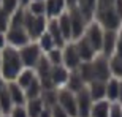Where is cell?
Wrapping results in <instances>:
<instances>
[{
  "label": "cell",
  "mask_w": 122,
  "mask_h": 117,
  "mask_svg": "<svg viewBox=\"0 0 122 117\" xmlns=\"http://www.w3.org/2000/svg\"><path fill=\"white\" fill-rule=\"evenodd\" d=\"M0 67H2V78L3 79H8V81L16 79L21 73V68H22V60H21L19 52L14 51L13 48H6L2 55Z\"/></svg>",
  "instance_id": "cell-1"
},
{
  "label": "cell",
  "mask_w": 122,
  "mask_h": 117,
  "mask_svg": "<svg viewBox=\"0 0 122 117\" xmlns=\"http://www.w3.org/2000/svg\"><path fill=\"white\" fill-rule=\"evenodd\" d=\"M45 24L46 21L43 16H33L32 13H24V27H27V32L32 38L43 35Z\"/></svg>",
  "instance_id": "cell-2"
},
{
  "label": "cell",
  "mask_w": 122,
  "mask_h": 117,
  "mask_svg": "<svg viewBox=\"0 0 122 117\" xmlns=\"http://www.w3.org/2000/svg\"><path fill=\"white\" fill-rule=\"evenodd\" d=\"M59 106L68 114V117H78V104L76 100L73 98L71 92L62 90L59 93Z\"/></svg>",
  "instance_id": "cell-3"
},
{
  "label": "cell",
  "mask_w": 122,
  "mask_h": 117,
  "mask_svg": "<svg viewBox=\"0 0 122 117\" xmlns=\"http://www.w3.org/2000/svg\"><path fill=\"white\" fill-rule=\"evenodd\" d=\"M19 55H21V60H22V63L25 67H35L38 58H40V49H38L36 44H30V46L22 48Z\"/></svg>",
  "instance_id": "cell-4"
},
{
  "label": "cell",
  "mask_w": 122,
  "mask_h": 117,
  "mask_svg": "<svg viewBox=\"0 0 122 117\" xmlns=\"http://www.w3.org/2000/svg\"><path fill=\"white\" fill-rule=\"evenodd\" d=\"M76 104H78V117H89L91 116V108H92L91 106V93L86 89L79 90Z\"/></svg>",
  "instance_id": "cell-5"
},
{
  "label": "cell",
  "mask_w": 122,
  "mask_h": 117,
  "mask_svg": "<svg viewBox=\"0 0 122 117\" xmlns=\"http://www.w3.org/2000/svg\"><path fill=\"white\" fill-rule=\"evenodd\" d=\"M38 73H40V78H41V82L45 89L49 90L52 87V79H51V67H49V62L46 58H40V65H38Z\"/></svg>",
  "instance_id": "cell-6"
},
{
  "label": "cell",
  "mask_w": 122,
  "mask_h": 117,
  "mask_svg": "<svg viewBox=\"0 0 122 117\" xmlns=\"http://www.w3.org/2000/svg\"><path fill=\"white\" fill-rule=\"evenodd\" d=\"M8 41L14 46H25L29 41V35L25 33L24 29H10Z\"/></svg>",
  "instance_id": "cell-7"
},
{
  "label": "cell",
  "mask_w": 122,
  "mask_h": 117,
  "mask_svg": "<svg viewBox=\"0 0 122 117\" xmlns=\"http://www.w3.org/2000/svg\"><path fill=\"white\" fill-rule=\"evenodd\" d=\"M70 22H71V35L75 38H79L82 33V29H84V21H82V16L79 11H73L70 14Z\"/></svg>",
  "instance_id": "cell-8"
},
{
  "label": "cell",
  "mask_w": 122,
  "mask_h": 117,
  "mask_svg": "<svg viewBox=\"0 0 122 117\" xmlns=\"http://www.w3.org/2000/svg\"><path fill=\"white\" fill-rule=\"evenodd\" d=\"M94 67V76H97L100 81H106L109 78V70H108V63L103 58H98L97 62L92 65Z\"/></svg>",
  "instance_id": "cell-9"
},
{
  "label": "cell",
  "mask_w": 122,
  "mask_h": 117,
  "mask_svg": "<svg viewBox=\"0 0 122 117\" xmlns=\"http://www.w3.org/2000/svg\"><path fill=\"white\" fill-rule=\"evenodd\" d=\"M87 41L91 43V46L94 48V49H98V48H102V44H103V36H102V32H100V29H98V25H97V24L91 27Z\"/></svg>",
  "instance_id": "cell-10"
},
{
  "label": "cell",
  "mask_w": 122,
  "mask_h": 117,
  "mask_svg": "<svg viewBox=\"0 0 122 117\" xmlns=\"http://www.w3.org/2000/svg\"><path fill=\"white\" fill-rule=\"evenodd\" d=\"M63 60H65L68 68H76L78 63H79V54H78V51L73 46L67 48L65 49V55H63Z\"/></svg>",
  "instance_id": "cell-11"
},
{
  "label": "cell",
  "mask_w": 122,
  "mask_h": 117,
  "mask_svg": "<svg viewBox=\"0 0 122 117\" xmlns=\"http://www.w3.org/2000/svg\"><path fill=\"white\" fill-rule=\"evenodd\" d=\"M92 117H109V104L106 101H98L91 108Z\"/></svg>",
  "instance_id": "cell-12"
},
{
  "label": "cell",
  "mask_w": 122,
  "mask_h": 117,
  "mask_svg": "<svg viewBox=\"0 0 122 117\" xmlns=\"http://www.w3.org/2000/svg\"><path fill=\"white\" fill-rule=\"evenodd\" d=\"M8 92H10V98H11V101H13L16 106H22L25 97H24L22 90L19 89V86H16V84H10L8 86Z\"/></svg>",
  "instance_id": "cell-13"
},
{
  "label": "cell",
  "mask_w": 122,
  "mask_h": 117,
  "mask_svg": "<svg viewBox=\"0 0 122 117\" xmlns=\"http://www.w3.org/2000/svg\"><path fill=\"white\" fill-rule=\"evenodd\" d=\"M25 111H27V116L29 117H38L41 112H43V101L38 100V98L30 100Z\"/></svg>",
  "instance_id": "cell-14"
},
{
  "label": "cell",
  "mask_w": 122,
  "mask_h": 117,
  "mask_svg": "<svg viewBox=\"0 0 122 117\" xmlns=\"http://www.w3.org/2000/svg\"><path fill=\"white\" fill-rule=\"evenodd\" d=\"M78 54H79V57L91 60L92 55H94V48L91 46V43L87 40H81L78 43Z\"/></svg>",
  "instance_id": "cell-15"
},
{
  "label": "cell",
  "mask_w": 122,
  "mask_h": 117,
  "mask_svg": "<svg viewBox=\"0 0 122 117\" xmlns=\"http://www.w3.org/2000/svg\"><path fill=\"white\" fill-rule=\"evenodd\" d=\"M11 109H13V101L10 98V92H8V87L5 90L0 92V111L2 112H11Z\"/></svg>",
  "instance_id": "cell-16"
},
{
  "label": "cell",
  "mask_w": 122,
  "mask_h": 117,
  "mask_svg": "<svg viewBox=\"0 0 122 117\" xmlns=\"http://www.w3.org/2000/svg\"><path fill=\"white\" fill-rule=\"evenodd\" d=\"M67 71L63 70L62 67L56 65L54 68H51V79H52V84H62V82L67 81Z\"/></svg>",
  "instance_id": "cell-17"
},
{
  "label": "cell",
  "mask_w": 122,
  "mask_h": 117,
  "mask_svg": "<svg viewBox=\"0 0 122 117\" xmlns=\"http://www.w3.org/2000/svg\"><path fill=\"white\" fill-rule=\"evenodd\" d=\"M49 35H51L52 41H54V43H56L57 46H62V44H63V36H62V32H60L59 24L56 22V21H52V22L49 24Z\"/></svg>",
  "instance_id": "cell-18"
},
{
  "label": "cell",
  "mask_w": 122,
  "mask_h": 117,
  "mask_svg": "<svg viewBox=\"0 0 122 117\" xmlns=\"http://www.w3.org/2000/svg\"><path fill=\"white\" fill-rule=\"evenodd\" d=\"M102 21L108 29H116L119 24V14H116L114 11H106L102 14Z\"/></svg>",
  "instance_id": "cell-19"
},
{
  "label": "cell",
  "mask_w": 122,
  "mask_h": 117,
  "mask_svg": "<svg viewBox=\"0 0 122 117\" xmlns=\"http://www.w3.org/2000/svg\"><path fill=\"white\" fill-rule=\"evenodd\" d=\"M59 29L62 32V36L63 38H70L71 35V22H70V16L68 14H63L59 21Z\"/></svg>",
  "instance_id": "cell-20"
},
{
  "label": "cell",
  "mask_w": 122,
  "mask_h": 117,
  "mask_svg": "<svg viewBox=\"0 0 122 117\" xmlns=\"http://www.w3.org/2000/svg\"><path fill=\"white\" fill-rule=\"evenodd\" d=\"M63 8V0H48L46 2V11L49 16L59 14Z\"/></svg>",
  "instance_id": "cell-21"
},
{
  "label": "cell",
  "mask_w": 122,
  "mask_h": 117,
  "mask_svg": "<svg viewBox=\"0 0 122 117\" xmlns=\"http://www.w3.org/2000/svg\"><path fill=\"white\" fill-rule=\"evenodd\" d=\"M33 79H35L33 73H32L30 70H25V71L19 73V76H18V84H19V87H25V89H27V87L32 84V81H33Z\"/></svg>",
  "instance_id": "cell-22"
},
{
  "label": "cell",
  "mask_w": 122,
  "mask_h": 117,
  "mask_svg": "<svg viewBox=\"0 0 122 117\" xmlns=\"http://www.w3.org/2000/svg\"><path fill=\"white\" fill-rule=\"evenodd\" d=\"M114 40H116V36H114L113 32H106V33H105L103 48H105V52H106V54H111V51H113V48H114Z\"/></svg>",
  "instance_id": "cell-23"
},
{
  "label": "cell",
  "mask_w": 122,
  "mask_h": 117,
  "mask_svg": "<svg viewBox=\"0 0 122 117\" xmlns=\"http://www.w3.org/2000/svg\"><path fill=\"white\" fill-rule=\"evenodd\" d=\"M106 93V89L102 82H94L92 84V92H91V98L94 100H100L103 95Z\"/></svg>",
  "instance_id": "cell-24"
},
{
  "label": "cell",
  "mask_w": 122,
  "mask_h": 117,
  "mask_svg": "<svg viewBox=\"0 0 122 117\" xmlns=\"http://www.w3.org/2000/svg\"><path fill=\"white\" fill-rule=\"evenodd\" d=\"M81 11L84 14V18H91L92 16V11H94V6H95V0H81Z\"/></svg>",
  "instance_id": "cell-25"
},
{
  "label": "cell",
  "mask_w": 122,
  "mask_h": 117,
  "mask_svg": "<svg viewBox=\"0 0 122 117\" xmlns=\"http://www.w3.org/2000/svg\"><path fill=\"white\" fill-rule=\"evenodd\" d=\"M45 10H46L45 2H40V0L32 2V5H30V13L33 14V16H43V14H45Z\"/></svg>",
  "instance_id": "cell-26"
},
{
  "label": "cell",
  "mask_w": 122,
  "mask_h": 117,
  "mask_svg": "<svg viewBox=\"0 0 122 117\" xmlns=\"http://www.w3.org/2000/svg\"><path fill=\"white\" fill-rule=\"evenodd\" d=\"M106 93H108V98L116 100L119 97V82L117 81H109L108 87H106Z\"/></svg>",
  "instance_id": "cell-27"
},
{
  "label": "cell",
  "mask_w": 122,
  "mask_h": 117,
  "mask_svg": "<svg viewBox=\"0 0 122 117\" xmlns=\"http://www.w3.org/2000/svg\"><path fill=\"white\" fill-rule=\"evenodd\" d=\"M40 90H41V87H40V82L36 81V79H33V81H32V84L27 87V97H29L30 100L36 98V97L40 95Z\"/></svg>",
  "instance_id": "cell-28"
},
{
  "label": "cell",
  "mask_w": 122,
  "mask_h": 117,
  "mask_svg": "<svg viewBox=\"0 0 122 117\" xmlns=\"http://www.w3.org/2000/svg\"><path fill=\"white\" fill-rule=\"evenodd\" d=\"M2 2V11H5V13L10 16V13H13L14 10H16V6H18V0H0Z\"/></svg>",
  "instance_id": "cell-29"
},
{
  "label": "cell",
  "mask_w": 122,
  "mask_h": 117,
  "mask_svg": "<svg viewBox=\"0 0 122 117\" xmlns=\"http://www.w3.org/2000/svg\"><path fill=\"white\" fill-rule=\"evenodd\" d=\"M81 79H84V81H91L94 76V67H92L91 63H86V65H82L81 68Z\"/></svg>",
  "instance_id": "cell-30"
},
{
  "label": "cell",
  "mask_w": 122,
  "mask_h": 117,
  "mask_svg": "<svg viewBox=\"0 0 122 117\" xmlns=\"http://www.w3.org/2000/svg\"><path fill=\"white\" fill-rule=\"evenodd\" d=\"M22 25H24V11L19 10V11H16L13 21H11V29H21Z\"/></svg>",
  "instance_id": "cell-31"
},
{
  "label": "cell",
  "mask_w": 122,
  "mask_h": 117,
  "mask_svg": "<svg viewBox=\"0 0 122 117\" xmlns=\"http://www.w3.org/2000/svg\"><path fill=\"white\" fill-rule=\"evenodd\" d=\"M81 89H82V79L78 74H71V78H70V90L79 92Z\"/></svg>",
  "instance_id": "cell-32"
},
{
  "label": "cell",
  "mask_w": 122,
  "mask_h": 117,
  "mask_svg": "<svg viewBox=\"0 0 122 117\" xmlns=\"http://www.w3.org/2000/svg\"><path fill=\"white\" fill-rule=\"evenodd\" d=\"M43 100H45V103L48 104V106H56L57 104V95L52 92V90H46L45 92V97H43Z\"/></svg>",
  "instance_id": "cell-33"
},
{
  "label": "cell",
  "mask_w": 122,
  "mask_h": 117,
  "mask_svg": "<svg viewBox=\"0 0 122 117\" xmlns=\"http://www.w3.org/2000/svg\"><path fill=\"white\" fill-rule=\"evenodd\" d=\"M40 44L43 49L46 51H52V44H54V41H52V38H51L49 33H45V35H41V41Z\"/></svg>",
  "instance_id": "cell-34"
},
{
  "label": "cell",
  "mask_w": 122,
  "mask_h": 117,
  "mask_svg": "<svg viewBox=\"0 0 122 117\" xmlns=\"http://www.w3.org/2000/svg\"><path fill=\"white\" fill-rule=\"evenodd\" d=\"M111 67H113V71L117 74V76H122V58L116 57L113 58V62H111Z\"/></svg>",
  "instance_id": "cell-35"
},
{
  "label": "cell",
  "mask_w": 122,
  "mask_h": 117,
  "mask_svg": "<svg viewBox=\"0 0 122 117\" xmlns=\"http://www.w3.org/2000/svg\"><path fill=\"white\" fill-rule=\"evenodd\" d=\"M51 116H52V117H68V114L60 108L59 104H56V106L51 108Z\"/></svg>",
  "instance_id": "cell-36"
},
{
  "label": "cell",
  "mask_w": 122,
  "mask_h": 117,
  "mask_svg": "<svg viewBox=\"0 0 122 117\" xmlns=\"http://www.w3.org/2000/svg\"><path fill=\"white\" fill-rule=\"evenodd\" d=\"M8 29V14L0 10V32H5Z\"/></svg>",
  "instance_id": "cell-37"
},
{
  "label": "cell",
  "mask_w": 122,
  "mask_h": 117,
  "mask_svg": "<svg viewBox=\"0 0 122 117\" xmlns=\"http://www.w3.org/2000/svg\"><path fill=\"white\" fill-rule=\"evenodd\" d=\"M11 117H29V116H27V111L22 106H16V108L11 109Z\"/></svg>",
  "instance_id": "cell-38"
},
{
  "label": "cell",
  "mask_w": 122,
  "mask_h": 117,
  "mask_svg": "<svg viewBox=\"0 0 122 117\" xmlns=\"http://www.w3.org/2000/svg\"><path fill=\"white\" fill-rule=\"evenodd\" d=\"M49 60L54 65H60V62H62V55H60L59 51H49Z\"/></svg>",
  "instance_id": "cell-39"
},
{
  "label": "cell",
  "mask_w": 122,
  "mask_h": 117,
  "mask_svg": "<svg viewBox=\"0 0 122 117\" xmlns=\"http://www.w3.org/2000/svg\"><path fill=\"white\" fill-rule=\"evenodd\" d=\"M109 117H122V109L119 104H114L109 108Z\"/></svg>",
  "instance_id": "cell-40"
},
{
  "label": "cell",
  "mask_w": 122,
  "mask_h": 117,
  "mask_svg": "<svg viewBox=\"0 0 122 117\" xmlns=\"http://www.w3.org/2000/svg\"><path fill=\"white\" fill-rule=\"evenodd\" d=\"M111 2H113V0H100V3H98L100 10H106L109 5H111Z\"/></svg>",
  "instance_id": "cell-41"
},
{
  "label": "cell",
  "mask_w": 122,
  "mask_h": 117,
  "mask_svg": "<svg viewBox=\"0 0 122 117\" xmlns=\"http://www.w3.org/2000/svg\"><path fill=\"white\" fill-rule=\"evenodd\" d=\"M117 54H119V58H122V35H121V40H119V46H117Z\"/></svg>",
  "instance_id": "cell-42"
},
{
  "label": "cell",
  "mask_w": 122,
  "mask_h": 117,
  "mask_svg": "<svg viewBox=\"0 0 122 117\" xmlns=\"http://www.w3.org/2000/svg\"><path fill=\"white\" fill-rule=\"evenodd\" d=\"M38 117H52V116H51V111H48V109H45V111H43V112H41V114H40Z\"/></svg>",
  "instance_id": "cell-43"
},
{
  "label": "cell",
  "mask_w": 122,
  "mask_h": 117,
  "mask_svg": "<svg viewBox=\"0 0 122 117\" xmlns=\"http://www.w3.org/2000/svg\"><path fill=\"white\" fill-rule=\"evenodd\" d=\"M3 46H5V36H3V33L0 32V49H2Z\"/></svg>",
  "instance_id": "cell-44"
},
{
  "label": "cell",
  "mask_w": 122,
  "mask_h": 117,
  "mask_svg": "<svg viewBox=\"0 0 122 117\" xmlns=\"http://www.w3.org/2000/svg\"><path fill=\"white\" fill-rule=\"evenodd\" d=\"M6 89V86H5V81H3V78L0 76V92H2V90H5Z\"/></svg>",
  "instance_id": "cell-45"
},
{
  "label": "cell",
  "mask_w": 122,
  "mask_h": 117,
  "mask_svg": "<svg viewBox=\"0 0 122 117\" xmlns=\"http://www.w3.org/2000/svg\"><path fill=\"white\" fill-rule=\"evenodd\" d=\"M117 11L121 13V16H122V0H117Z\"/></svg>",
  "instance_id": "cell-46"
},
{
  "label": "cell",
  "mask_w": 122,
  "mask_h": 117,
  "mask_svg": "<svg viewBox=\"0 0 122 117\" xmlns=\"http://www.w3.org/2000/svg\"><path fill=\"white\" fill-rule=\"evenodd\" d=\"M119 97H121V100H122V82L119 84Z\"/></svg>",
  "instance_id": "cell-47"
},
{
  "label": "cell",
  "mask_w": 122,
  "mask_h": 117,
  "mask_svg": "<svg viewBox=\"0 0 122 117\" xmlns=\"http://www.w3.org/2000/svg\"><path fill=\"white\" fill-rule=\"evenodd\" d=\"M75 2H76V0H67V3H68V5H75Z\"/></svg>",
  "instance_id": "cell-48"
},
{
  "label": "cell",
  "mask_w": 122,
  "mask_h": 117,
  "mask_svg": "<svg viewBox=\"0 0 122 117\" xmlns=\"http://www.w3.org/2000/svg\"><path fill=\"white\" fill-rule=\"evenodd\" d=\"M21 2H22L24 5H25V3H29V0H21Z\"/></svg>",
  "instance_id": "cell-49"
},
{
  "label": "cell",
  "mask_w": 122,
  "mask_h": 117,
  "mask_svg": "<svg viewBox=\"0 0 122 117\" xmlns=\"http://www.w3.org/2000/svg\"><path fill=\"white\" fill-rule=\"evenodd\" d=\"M0 63H2V55H0Z\"/></svg>",
  "instance_id": "cell-50"
},
{
  "label": "cell",
  "mask_w": 122,
  "mask_h": 117,
  "mask_svg": "<svg viewBox=\"0 0 122 117\" xmlns=\"http://www.w3.org/2000/svg\"><path fill=\"white\" fill-rule=\"evenodd\" d=\"M0 114H2V111H0Z\"/></svg>",
  "instance_id": "cell-51"
}]
</instances>
